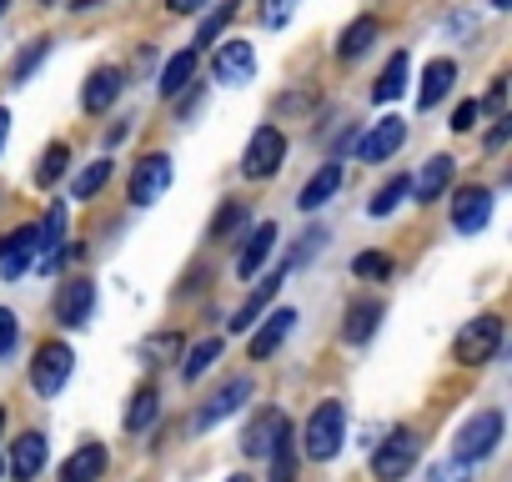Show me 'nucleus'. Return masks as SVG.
<instances>
[{"instance_id": "obj_1", "label": "nucleus", "mask_w": 512, "mask_h": 482, "mask_svg": "<svg viewBox=\"0 0 512 482\" xmlns=\"http://www.w3.org/2000/svg\"><path fill=\"white\" fill-rule=\"evenodd\" d=\"M342 437H347V407L337 397H327L322 407H312V417L302 427V452L312 462H332L342 452Z\"/></svg>"}, {"instance_id": "obj_2", "label": "nucleus", "mask_w": 512, "mask_h": 482, "mask_svg": "<svg viewBox=\"0 0 512 482\" xmlns=\"http://www.w3.org/2000/svg\"><path fill=\"white\" fill-rule=\"evenodd\" d=\"M497 352H502V317H497V312L472 317V322L457 332V342H452V362H457V367H482V362H492Z\"/></svg>"}, {"instance_id": "obj_3", "label": "nucleus", "mask_w": 512, "mask_h": 482, "mask_svg": "<svg viewBox=\"0 0 512 482\" xmlns=\"http://www.w3.org/2000/svg\"><path fill=\"white\" fill-rule=\"evenodd\" d=\"M282 161H287V136H282V126L267 121V126L251 131V141L241 151V176L246 181H272L282 171Z\"/></svg>"}, {"instance_id": "obj_4", "label": "nucleus", "mask_w": 512, "mask_h": 482, "mask_svg": "<svg viewBox=\"0 0 512 482\" xmlns=\"http://www.w3.org/2000/svg\"><path fill=\"white\" fill-rule=\"evenodd\" d=\"M417 457H422V437H417L412 427H397V432L372 452V477H377V482H397V477H407V472L417 467Z\"/></svg>"}, {"instance_id": "obj_5", "label": "nucleus", "mask_w": 512, "mask_h": 482, "mask_svg": "<svg viewBox=\"0 0 512 482\" xmlns=\"http://www.w3.org/2000/svg\"><path fill=\"white\" fill-rule=\"evenodd\" d=\"M497 442H502V412L487 407V412H477V417H467V422L457 427V447H452V457H462V462H482V457L497 452Z\"/></svg>"}, {"instance_id": "obj_6", "label": "nucleus", "mask_w": 512, "mask_h": 482, "mask_svg": "<svg viewBox=\"0 0 512 482\" xmlns=\"http://www.w3.org/2000/svg\"><path fill=\"white\" fill-rule=\"evenodd\" d=\"M71 367H76V352L66 342H41L36 357H31V387L41 397H56L71 382Z\"/></svg>"}, {"instance_id": "obj_7", "label": "nucleus", "mask_w": 512, "mask_h": 482, "mask_svg": "<svg viewBox=\"0 0 512 482\" xmlns=\"http://www.w3.org/2000/svg\"><path fill=\"white\" fill-rule=\"evenodd\" d=\"M166 186H171V156H166V151H151V156L136 161L131 186H126V201H131V206H151V201L166 196Z\"/></svg>"}, {"instance_id": "obj_8", "label": "nucleus", "mask_w": 512, "mask_h": 482, "mask_svg": "<svg viewBox=\"0 0 512 482\" xmlns=\"http://www.w3.org/2000/svg\"><path fill=\"white\" fill-rule=\"evenodd\" d=\"M211 76H216L221 86H246V81H256V51H251V41H216V51H211Z\"/></svg>"}, {"instance_id": "obj_9", "label": "nucleus", "mask_w": 512, "mask_h": 482, "mask_svg": "<svg viewBox=\"0 0 512 482\" xmlns=\"http://www.w3.org/2000/svg\"><path fill=\"white\" fill-rule=\"evenodd\" d=\"M251 397V377H231V382H221L196 412H191V432H211L221 417H231L241 402Z\"/></svg>"}, {"instance_id": "obj_10", "label": "nucleus", "mask_w": 512, "mask_h": 482, "mask_svg": "<svg viewBox=\"0 0 512 482\" xmlns=\"http://www.w3.org/2000/svg\"><path fill=\"white\" fill-rule=\"evenodd\" d=\"M407 146V121L402 116H382L362 141H357V161H367V166H382V161H392L397 151Z\"/></svg>"}, {"instance_id": "obj_11", "label": "nucleus", "mask_w": 512, "mask_h": 482, "mask_svg": "<svg viewBox=\"0 0 512 482\" xmlns=\"http://www.w3.org/2000/svg\"><path fill=\"white\" fill-rule=\"evenodd\" d=\"M492 221V186H457L452 196V226L462 236H477Z\"/></svg>"}, {"instance_id": "obj_12", "label": "nucleus", "mask_w": 512, "mask_h": 482, "mask_svg": "<svg viewBox=\"0 0 512 482\" xmlns=\"http://www.w3.org/2000/svg\"><path fill=\"white\" fill-rule=\"evenodd\" d=\"M91 312H96V282L91 277L61 282V292H56V322L61 327H86Z\"/></svg>"}, {"instance_id": "obj_13", "label": "nucleus", "mask_w": 512, "mask_h": 482, "mask_svg": "<svg viewBox=\"0 0 512 482\" xmlns=\"http://www.w3.org/2000/svg\"><path fill=\"white\" fill-rule=\"evenodd\" d=\"M61 252H66V201H56L51 211H46V221L36 226V272H56V262H61Z\"/></svg>"}, {"instance_id": "obj_14", "label": "nucleus", "mask_w": 512, "mask_h": 482, "mask_svg": "<svg viewBox=\"0 0 512 482\" xmlns=\"http://www.w3.org/2000/svg\"><path fill=\"white\" fill-rule=\"evenodd\" d=\"M36 262V226H16L0 236V277L6 282H21Z\"/></svg>"}, {"instance_id": "obj_15", "label": "nucleus", "mask_w": 512, "mask_h": 482, "mask_svg": "<svg viewBox=\"0 0 512 482\" xmlns=\"http://www.w3.org/2000/svg\"><path fill=\"white\" fill-rule=\"evenodd\" d=\"M121 86H126L121 66H96V71L86 76V86H81V111H86V116H106V111L116 106Z\"/></svg>"}, {"instance_id": "obj_16", "label": "nucleus", "mask_w": 512, "mask_h": 482, "mask_svg": "<svg viewBox=\"0 0 512 482\" xmlns=\"http://www.w3.org/2000/svg\"><path fill=\"white\" fill-rule=\"evenodd\" d=\"M287 267H292V262H282V267H277V272H272L262 287H256V292H251V297H246V302L231 312V332H251L256 322H262V317L272 312V302H277V292H282V277H287Z\"/></svg>"}, {"instance_id": "obj_17", "label": "nucleus", "mask_w": 512, "mask_h": 482, "mask_svg": "<svg viewBox=\"0 0 512 482\" xmlns=\"http://www.w3.org/2000/svg\"><path fill=\"white\" fill-rule=\"evenodd\" d=\"M272 252H277V221L251 226L246 247H241V257H236V277H241V282H251L256 272H262V267L272 262Z\"/></svg>"}, {"instance_id": "obj_18", "label": "nucleus", "mask_w": 512, "mask_h": 482, "mask_svg": "<svg viewBox=\"0 0 512 482\" xmlns=\"http://www.w3.org/2000/svg\"><path fill=\"white\" fill-rule=\"evenodd\" d=\"M452 86H457V61H452V56H437V61H427V71H422V86H417V106H422V111L442 106V101L452 96Z\"/></svg>"}, {"instance_id": "obj_19", "label": "nucleus", "mask_w": 512, "mask_h": 482, "mask_svg": "<svg viewBox=\"0 0 512 482\" xmlns=\"http://www.w3.org/2000/svg\"><path fill=\"white\" fill-rule=\"evenodd\" d=\"M46 462H51V447H46L41 432L16 437V447H11V477H16V482H36V477L46 472Z\"/></svg>"}, {"instance_id": "obj_20", "label": "nucleus", "mask_w": 512, "mask_h": 482, "mask_svg": "<svg viewBox=\"0 0 512 482\" xmlns=\"http://www.w3.org/2000/svg\"><path fill=\"white\" fill-rule=\"evenodd\" d=\"M106 462H111V452H106L101 442H81V447L61 462V482H101Z\"/></svg>"}, {"instance_id": "obj_21", "label": "nucleus", "mask_w": 512, "mask_h": 482, "mask_svg": "<svg viewBox=\"0 0 512 482\" xmlns=\"http://www.w3.org/2000/svg\"><path fill=\"white\" fill-rule=\"evenodd\" d=\"M282 427H287V412H277V407L256 412V417H251V427L241 432V452H246V457H267Z\"/></svg>"}, {"instance_id": "obj_22", "label": "nucleus", "mask_w": 512, "mask_h": 482, "mask_svg": "<svg viewBox=\"0 0 512 482\" xmlns=\"http://www.w3.org/2000/svg\"><path fill=\"white\" fill-rule=\"evenodd\" d=\"M196 66H201V51L196 46H186V51H176L166 66H161V81H156V91L166 96V101H176L191 81H196Z\"/></svg>"}, {"instance_id": "obj_23", "label": "nucleus", "mask_w": 512, "mask_h": 482, "mask_svg": "<svg viewBox=\"0 0 512 482\" xmlns=\"http://www.w3.org/2000/svg\"><path fill=\"white\" fill-rule=\"evenodd\" d=\"M337 191H342V161H327V166H317V171L307 176V186L297 191V206H302V211H317V206H327Z\"/></svg>"}, {"instance_id": "obj_24", "label": "nucleus", "mask_w": 512, "mask_h": 482, "mask_svg": "<svg viewBox=\"0 0 512 482\" xmlns=\"http://www.w3.org/2000/svg\"><path fill=\"white\" fill-rule=\"evenodd\" d=\"M292 322H297V312L292 307H277L262 327H256V337H251V362H267L282 342H287V332H292Z\"/></svg>"}, {"instance_id": "obj_25", "label": "nucleus", "mask_w": 512, "mask_h": 482, "mask_svg": "<svg viewBox=\"0 0 512 482\" xmlns=\"http://www.w3.org/2000/svg\"><path fill=\"white\" fill-rule=\"evenodd\" d=\"M452 176H457V161H452V156H432V161H422V171L412 176V196H417V201H437V196L452 186Z\"/></svg>"}, {"instance_id": "obj_26", "label": "nucleus", "mask_w": 512, "mask_h": 482, "mask_svg": "<svg viewBox=\"0 0 512 482\" xmlns=\"http://www.w3.org/2000/svg\"><path fill=\"white\" fill-rule=\"evenodd\" d=\"M377 36H382V21H377V16H357V21L342 31V41H337V61H362V56L377 46Z\"/></svg>"}, {"instance_id": "obj_27", "label": "nucleus", "mask_w": 512, "mask_h": 482, "mask_svg": "<svg viewBox=\"0 0 512 482\" xmlns=\"http://www.w3.org/2000/svg\"><path fill=\"white\" fill-rule=\"evenodd\" d=\"M377 327H382V302H352L347 307V322H342V337L352 347H362V342H372Z\"/></svg>"}, {"instance_id": "obj_28", "label": "nucleus", "mask_w": 512, "mask_h": 482, "mask_svg": "<svg viewBox=\"0 0 512 482\" xmlns=\"http://www.w3.org/2000/svg\"><path fill=\"white\" fill-rule=\"evenodd\" d=\"M407 71H412V61H407V51H392V61L382 66V76H377V86H372V101H377V106H387V101H397V96L407 91Z\"/></svg>"}, {"instance_id": "obj_29", "label": "nucleus", "mask_w": 512, "mask_h": 482, "mask_svg": "<svg viewBox=\"0 0 512 482\" xmlns=\"http://www.w3.org/2000/svg\"><path fill=\"white\" fill-rule=\"evenodd\" d=\"M156 417H161V392L146 382V387H136V392H131V407H126V432H151V427H156Z\"/></svg>"}, {"instance_id": "obj_30", "label": "nucleus", "mask_w": 512, "mask_h": 482, "mask_svg": "<svg viewBox=\"0 0 512 482\" xmlns=\"http://www.w3.org/2000/svg\"><path fill=\"white\" fill-rule=\"evenodd\" d=\"M412 196V176H402V171H392V181H382L377 191H372V201H367V211L372 216H392L402 201Z\"/></svg>"}, {"instance_id": "obj_31", "label": "nucleus", "mask_w": 512, "mask_h": 482, "mask_svg": "<svg viewBox=\"0 0 512 482\" xmlns=\"http://www.w3.org/2000/svg\"><path fill=\"white\" fill-rule=\"evenodd\" d=\"M272 482H297V437H292V422L277 432V442H272Z\"/></svg>"}, {"instance_id": "obj_32", "label": "nucleus", "mask_w": 512, "mask_h": 482, "mask_svg": "<svg viewBox=\"0 0 512 482\" xmlns=\"http://www.w3.org/2000/svg\"><path fill=\"white\" fill-rule=\"evenodd\" d=\"M241 16V0H221L216 11H206L201 16V26H196V46H216L221 41V31H231V21Z\"/></svg>"}, {"instance_id": "obj_33", "label": "nucleus", "mask_w": 512, "mask_h": 482, "mask_svg": "<svg viewBox=\"0 0 512 482\" xmlns=\"http://www.w3.org/2000/svg\"><path fill=\"white\" fill-rule=\"evenodd\" d=\"M66 166H71V146L66 141H51L46 151H41V166H36V186L41 191H51L61 176H66Z\"/></svg>"}, {"instance_id": "obj_34", "label": "nucleus", "mask_w": 512, "mask_h": 482, "mask_svg": "<svg viewBox=\"0 0 512 482\" xmlns=\"http://www.w3.org/2000/svg\"><path fill=\"white\" fill-rule=\"evenodd\" d=\"M106 181H111V156H101V161H91V166L76 171V181H71V201H91Z\"/></svg>"}, {"instance_id": "obj_35", "label": "nucleus", "mask_w": 512, "mask_h": 482, "mask_svg": "<svg viewBox=\"0 0 512 482\" xmlns=\"http://www.w3.org/2000/svg\"><path fill=\"white\" fill-rule=\"evenodd\" d=\"M216 357H221V337H206V342H196V347H191V352L181 357V377H186V382L206 377Z\"/></svg>"}, {"instance_id": "obj_36", "label": "nucleus", "mask_w": 512, "mask_h": 482, "mask_svg": "<svg viewBox=\"0 0 512 482\" xmlns=\"http://www.w3.org/2000/svg\"><path fill=\"white\" fill-rule=\"evenodd\" d=\"M241 226H246V206H241V201H221V211L211 216L206 236H211V241H226V236H236Z\"/></svg>"}, {"instance_id": "obj_37", "label": "nucleus", "mask_w": 512, "mask_h": 482, "mask_svg": "<svg viewBox=\"0 0 512 482\" xmlns=\"http://www.w3.org/2000/svg\"><path fill=\"white\" fill-rule=\"evenodd\" d=\"M392 257L387 252H357V262H352V277H362V282H392Z\"/></svg>"}, {"instance_id": "obj_38", "label": "nucleus", "mask_w": 512, "mask_h": 482, "mask_svg": "<svg viewBox=\"0 0 512 482\" xmlns=\"http://www.w3.org/2000/svg\"><path fill=\"white\" fill-rule=\"evenodd\" d=\"M46 56H51V41H36V46H26V51L16 56V66H11V86H26V81H31V71H36Z\"/></svg>"}, {"instance_id": "obj_39", "label": "nucleus", "mask_w": 512, "mask_h": 482, "mask_svg": "<svg viewBox=\"0 0 512 482\" xmlns=\"http://www.w3.org/2000/svg\"><path fill=\"white\" fill-rule=\"evenodd\" d=\"M176 352H181V337H176V332H161V337H151V342L141 347V357H146V367H161V362H176Z\"/></svg>"}, {"instance_id": "obj_40", "label": "nucleus", "mask_w": 512, "mask_h": 482, "mask_svg": "<svg viewBox=\"0 0 512 482\" xmlns=\"http://www.w3.org/2000/svg\"><path fill=\"white\" fill-rule=\"evenodd\" d=\"M297 6H302V0H262V26L267 31H282L297 16Z\"/></svg>"}, {"instance_id": "obj_41", "label": "nucleus", "mask_w": 512, "mask_h": 482, "mask_svg": "<svg viewBox=\"0 0 512 482\" xmlns=\"http://www.w3.org/2000/svg\"><path fill=\"white\" fill-rule=\"evenodd\" d=\"M477 106L492 111V116H507V76H492V86H487V96Z\"/></svg>"}, {"instance_id": "obj_42", "label": "nucleus", "mask_w": 512, "mask_h": 482, "mask_svg": "<svg viewBox=\"0 0 512 482\" xmlns=\"http://www.w3.org/2000/svg\"><path fill=\"white\" fill-rule=\"evenodd\" d=\"M467 477H472V462H462V457H447L432 467V482H467Z\"/></svg>"}, {"instance_id": "obj_43", "label": "nucleus", "mask_w": 512, "mask_h": 482, "mask_svg": "<svg viewBox=\"0 0 512 482\" xmlns=\"http://www.w3.org/2000/svg\"><path fill=\"white\" fill-rule=\"evenodd\" d=\"M16 337H21V322L11 307H0V357H11L16 352Z\"/></svg>"}, {"instance_id": "obj_44", "label": "nucleus", "mask_w": 512, "mask_h": 482, "mask_svg": "<svg viewBox=\"0 0 512 482\" xmlns=\"http://www.w3.org/2000/svg\"><path fill=\"white\" fill-rule=\"evenodd\" d=\"M477 116H482V106H477V101H457V111H452V121H447V126H452L457 136H467V131L477 126Z\"/></svg>"}, {"instance_id": "obj_45", "label": "nucleus", "mask_w": 512, "mask_h": 482, "mask_svg": "<svg viewBox=\"0 0 512 482\" xmlns=\"http://www.w3.org/2000/svg\"><path fill=\"white\" fill-rule=\"evenodd\" d=\"M507 136H512V116H497V126L487 131V151H497V146H502Z\"/></svg>"}, {"instance_id": "obj_46", "label": "nucleus", "mask_w": 512, "mask_h": 482, "mask_svg": "<svg viewBox=\"0 0 512 482\" xmlns=\"http://www.w3.org/2000/svg\"><path fill=\"white\" fill-rule=\"evenodd\" d=\"M166 11L171 16H196V11H206V0H166Z\"/></svg>"}, {"instance_id": "obj_47", "label": "nucleus", "mask_w": 512, "mask_h": 482, "mask_svg": "<svg viewBox=\"0 0 512 482\" xmlns=\"http://www.w3.org/2000/svg\"><path fill=\"white\" fill-rule=\"evenodd\" d=\"M6 141H11V111L0 106V156H6Z\"/></svg>"}, {"instance_id": "obj_48", "label": "nucleus", "mask_w": 512, "mask_h": 482, "mask_svg": "<svg viewBox=\"0 0 512 482\" xmlns=\"http://www.w3.org/2000/svg\"><path fill=\"white\" fill-rule=\"evenodd\" d=\"M226 482H251V477H246V472H231V477H226Z\"/></svg>"}, {"instance_id": "obj_49", "label": "nucleus", "mask_w": 512, "mask_h": 482, "mask_svg": "<svg viewBox=\"0 0 512 482\" xmlns=\"http://www.w3.org/2000/svg\"><path fill=\"white\" fill-rule=\"evenodd\" d=\"M492 6H497V11H507V6H512V0H492Z\"/></svg>"}, {"instance_id": "obj_50", "label": "nucleus", "mask_w": 512, "mask_h": 482, "mask_svg": "<svg viewBox=\"0 0 512 482\" xmlns=\"http://www.w3.org/2000/svg\"><path fill=\"white\" fill-rule=\"evenodd\" d=\"M41 6H61V0H41Z\"/></svg>"}, {"instance_id": "obj_51", "label": "nucleus", "mask_w": 512, "mask_h": 482, "mask_svg": "<svg viewBox=\"0 0 512 482\" xmlns=\"http://www.w3.org/2000/svg\"><path fill=\"white\" fill-rule=\"evenodd\" d=\"M6 6H11V0H0V11H6Z\"/></svg>"}, {"instance_id": "obj_52", "label": "nucleus", "mask_w": 512, "mask_h": 482, "mask_svg": "<svg viewBox=\"0 0 512 482\" xmlns=\"http://www.w3.org/2000/svg\"><path fill=\"white\" fill-rule=\"evenodd\" d=\"M0 427H6V412H0Z\"/></svg>"}, {"instance_id": "obj_53", "label": "nucleus", "mask_w": 512, "mask_h": 482, "mask_svg": "<svg viewBox=\"0 0 512 482\" xmlns=\"http://www.w3.org/2000/svg\"><path fill=\"white\" fill-rule=\"evenodd\" d=\"M0 472H6V462H0Z\"/></svg>"}]
</instances>
